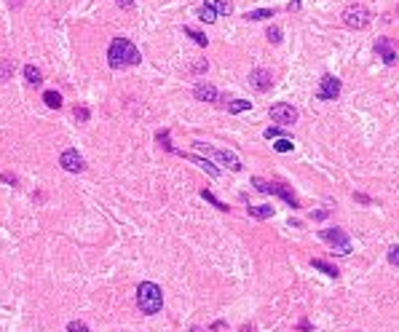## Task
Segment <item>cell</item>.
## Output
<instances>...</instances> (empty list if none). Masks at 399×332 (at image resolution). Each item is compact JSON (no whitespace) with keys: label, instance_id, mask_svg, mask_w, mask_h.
Returning a JSON list of instances; mask_svg holds the SVG:
<instances>
[{"label":"cell","instance_id":"cell-24","mask_svg":"<svg viewBox=\"0 0 399 332\" xmlns=\"http://www.w3.org/2000/svg\"><path fill=\"white\" fill-rule=\"evenodd\" d=\"M185 35H191V38H193V40H196L198 46H206V40H209L204 32H198V30H191V27H185Z\"/></svg>","mask_w":399,"mask_h":332},{"label":"cell","instance_id":"cell-15","mask_svg":"<svg viewBox=\"0 0 399 332\" xmlns=\"http://www.w3.org/2000/svg\"><path fill=\"white\" fill-rule=\"evenodd\" d=\"M311 265H313L316 271H322V274H327L330 279H338V276H340V271H338L335 265H330L327 260H319V257H316V260H311Z\"/></svg>","mask_w":399,"mask_h":332},{"label":"cell","instance_id":"cell-12","mask_svg":"<svg viewBox=\"0 0 399 332\" xmlns=\"http://www.w3.org/2000/svg\"><path fill=\"white\" fill-rule=\"evenodd\" d=\"M268 193H274V196H279V198H284L292 209H298V206H300V204H298V198H295V193H292L287 185H281V182H271V191H268Z\"/></svg>","mask_w":399,"mask_h":332},{"label":"cell","instance_id":"cell-13","mask_svg":"<svg viewBox=\"0 0 399 332\" xmlns=\"http://www.w3.org/2000/svg\"><path fill=\"white\" fill-rule=\"evenodd\" d=\"M177 156H185V153H177ZM185 158H187V161H196L209 177H220V169H217V166L209 161V158H198V156H185Z\"/></svg>","mask_w":399,"mask_h":332},{"label":"cell","instance_id":"cell-22","mask_svg":"<svg viewBox=\"0 0 399 332\" xmlns=\"http://www.w3.org/2000/svg\"><path fill=\"white\" fill-rule=\"evenodd\" d=\"M249 105L252 102H246V99H233V102H228V113H244V110H249Z\"/></svg>","mask_w":399,"mask_h":332},{"label":"cell","instance_id":"cell-7","mask_svg":"<svg viewBox=\"0 0 399 332\" xmlns=\"http://www.w3.org/2000/svg\"><path fill=\"white\" fill-rule=\"evenodd\" d=\"M340 97V80L332 75H324L319 83V91H316V99H324V102H332Z\"/></svg>","mask_w":399,"mask_h":332},{"label":"cell","instance_id":"cell-10","mask_svg":"<svg viewBox=\"0 0 399 332\" xmlns=\"http://www.w3.org/2000/svg\"><path fill=\"white\" fill-rule=\"evenodd\" d=\"M375 51L381 54V59L386 65H396L399 56H396V51H394V46H391L389 38H378V40H375Z\"/></svg>","mask_w":399,"mask_h":332},{"label":"cell","instance_id":"cell-30","mask_svg":"<svg viewBox=\"0 0 399 332\" xmlns=\"http://www.w3.org/2000/svg\"><path fill=\"white\" fill-rule=\"evenodd\" d=\"M389 263L399 268V246H391V249H389Z\"/></svg>","mask_w":399,"mask_h":332},{"label":"cell","instance_id":"cell-35","mask_svg":"<svg viewBox=\"0 0 399 332\" xmlns=\"http://www.w3.org/2000/svg\"><path fill=\"white\" fill-rule=\"evenodd\" d=\"M191 332H204V329H201V327H193V329H191Z\"/></svg>","mask_w":399,"mask_h":332},{"label":"cell","instance_id":"cell-32","mask_svg":"<svg viewBox=\"0 0 399 332\" xmlns=\"http://www.w3.org/2000/svg\"><path fill=\"white\" fill-rule=\"evenodd\" d=\"M115 3H118L121 8H126V11H129V8H134V0H115Z\"/></svg>","mask_w":399,"mask_h":332},{"label":"cell","instance_id":"cell-33","mask_svg":"<svg viewBox=\"0 0 399 332\" xmlns=\"http://www.w3.org/2000/svg\"><path fill=\"white\" fill-rule=\"evenodd\" d=\"M239 332H257V329H255V324H244Z\"/></svg>","mask_w":399,"mask_h":332},{"label":"cell","instance_id":"cell-31","mask_svg":"<svg viewBox=\"0 0 399 332\" xmlns=\"http://www.w3.org/2000/svg\"><path fill=\"white\" fill-rule=\"evenodd\" d=\"M75 121H89V110L86 108H75Z\"/></svg>","mask_w":399,"mask_h":332},{"label":"cell","instance_id":"cell-34","mask_svg":"<svg viewBox=\"0 0 399 332\" xmlns=\"http://www.w3.org/2000/svg\"><path fill=\"white\" fill-rule=\"evenodd\" d=\"M11 6H16V8H19V6H22V0H11Z\"/></svg>","mask_w":399,"mask_h":332},{"label":"cell","instance_id":"cell-23","mask_svg":"<svg viewBox=\"0 0 399 332\" xmlns=\"http://www.w3.org/2000/svg\"><path fill=\"white\" fill-rule=\"evenodd\" d=\"M292 148H295V145H292V139H289V137H279V139H276V145H274L276 153H289Z\"/></svg>","mask_w":399,"mask_h":332},{"label":"cell","instance_id":"cell-5","mask_svg":"<svg viewBox=\"0 0 399 332\" xmlns=\"http://www.w3.org/2000/svg\"><path fill=\"white\" fill-rule=\"evenodd\" d=\"M343 22L354 30H365L370 25V11L365 6H359V3H351V6L343 8Z\"/></svg>","mask_w":399,"mask_h":332},{"label":"cell","instance_id":"cell-1","mask_svg":"<svg viewBox=\"0 0 399 332\" xmlns=\"http://www.w3.org/2000/svg\"><path fill=\"white\" fill-rule=\"evenodd\" d=\"M142 62V54L137 51V46L129 38H113L110 49H108V65L113 70L118 67H129V65H139Z\"/></svg>","mask_w":399,"mask_h":332},{"label":"cell","instance_id":"cell-6","mask_svg":"<svg viewBox=\"0 0 399 332\" xmlns=\"http://www.w3.org/2000/svg\"><path fill=\"white\" fill-rule=\"evenodd\" d=\"M271 121L281 123V126H292L298 121V110L292 108V105H287V102H279V105L271 108Z\"/></svg>","mask_w":399,"mask_h":332},{"label":"cell","instance_id":"cell-20","mask_svg":"<svg viewBox=\"0 0 399 332\" xmlns=\"http://www.w3.org/2000/svg\"><path fill=\"white\" fill-rule=\"evenodd\" d=\"M274 14H276L274 8H257V11H249L246 19H249V22H260V19H268V16H274Z\"/></svg>","mask_w":399,"mask_h":332},{"label":"cell","instance_id":"cell-18","mask_svg":"<svg viewBox=\"0 0 399 332\" xmlns=\"http://www.w3.org/2000/svg\"><path fill=\"white\" fill-rule=\"evenodd\" d=\"M25 78H27V83H32V86H38V83L43 80V73L35 65H27L25 67Z\"/></svg>","mask_w":399,"mask_h":332},{"label":"cell","instance_id":"cell-3","mask_svg":"<svg viewBox=\"0 0 399 332\" xmlns=\"http://www.w3.org/2000/svg\"><path fill=\"white\" fill-rule=\"evenodd\" d=\"M319 236H322V241H327L332 246L335 255H340V257L351 255V239L346 236L343 228H324V231H319Z\"/></svg>","mask_w":399,"mask_h":332},{"label":"cell","instance_id":"cell-21","mask_svg":"<svg viewBox=\"0 0 399 332\" xmlns=\"http://www.w3.org/2000/svg\"><path fill=\"white\" fill-rule=\"evenodd\" d=\"M198 19L206 22V25H212V22H217V11L209 8V6H201V8H198Z\"/></svg>","mask_w":399,"mask_h":332},{"label":"cell","instance_id":"cell-26","mask_svg":"<svg viewBox=\"0 0 399 332\" xmlns=\"http://www.w3.org/2000/svg\"><path fill=\"white\" fill-rule=\"evenodd\" d=\"M263 137L265 139H276V137H287V134H284V129H281V126H271V129H265V132H263Z\"/></svg>","mask_w":399,"mask_h":332},{"label":"cell","instance_id":"cell-9","mask_svg":"<svg viewBox=\"0 0 399 332\" xmlns=\"http://www.w3.org/2000/svg\"><path fill=\"white\" fill-rule=\"evenodd\" d=\"M249 83L257 89V91H268L271 89V73H268V70H263V67H255L252 73H249Z\"/></svg>","mask_w":399,"mask_h":332},{"label":"cell","instance_id":"cell-14","mask_svg":"<svg viewBox=\"0 0 399 332\" xmlns=\"http://www.w3.org/2000/svg\"><path fill=\"white\" fill-rule=\"evenodd\" d=\"M204 6L215 8V11H217V16H228L230 11H233V3H230V0H206Z\"/></svg>","mask_w":399,"mask_h":332},{"label":"cell","instance_id":"cell-25","mask_svg":"<svg viewBox=\"0 0 399 332\" xmlns=\"http://www.w3.org/2000/svg\"><path fill=\"white\" fill-rule=\"evenodd\" d=\"M156 139H158V142H161V145H163V148H166V150H172V153H174V145H172V137H169V132H166V129H163V132H158V134H156Z\"/></svg>","mask_w":399,"mask_h":332},{"label":"cell","instance_id":"cell-19","mask_svg":"<svg viewBox=\"0 0 399 332\" xmlns=\"http://www.w3.org/2000/svg\"><path fill=\"white\" fill-rule=\"evenodd\" d=\"M201 198H206L209 201V204H212L215 209H220V212H228V204H222V201L212 193V191H206V188H204V191H201Z\"/></svg>","mask_w":399,"mask_h":332},{"label":"cell","instance_id":"cell-17","mask_svg":"<svg viewBox=\"0 0 399 332\" xmlns=\"http://www.w3.org/2000/svg\"><path fill=\"white\" fill-rule=\"evenodd\" d=\"M249 215L257 217V220H268V217H274V206H268V204H263V206H249Z\"/></svg>","mask_w":399,"mask_h":332},{"label":"cell","instance_id":"cell-27","mask_svg":"<svg viewBox=\"0 0 399 332\" xmlns=\"http://www.w3.org/2000/svg\"><path fill=\"white\" fill-rule=\"evenodd\" d=\"M265 38H268V40H271L274 46H276V43H281V30H279L276 25H274V27H268V32H265Z\"/></svg>","mask_w":399,"mask_h":332},{"label":"cell","instance_id":"cell-4","mask_svg":"<svg viewBox=\"0 0 399 332\" xmlns=\"http://www.w3.org/2000/svg\"><path fill=\"white\" fill-rule=\"evenodd\" d=\"M196 145V150H201V153H206L209 158H215L217 163H225L230 172H241L244 169V163L239 161V156H233L230 150H217V148H206L204 142H193Z\"/></svg>","mask_w":399,"mask_h":332},{"label":"cell","instance_id":"cell-29","mask_svg":"<svg viewBox=\"0 0 399 332\" xmlns=\"http://www.w3.org/2000/svg\"><path fill=\"white\" fill-rule=\"evenodd\" d=\"M67 332H91V329H89L83 322H70V324H67Z\"/></svg>","mask_w":399,"mask_h":332},{"label":"cell","instance_id":"cell-16","mask_svg":"<svg viewBox=\"0 0 399 332\" xmlns=\"http://www.w3.org/2000/svg\"><path fill=\"white\" fill-rule=\"evenodd\" d=\"M43 102H46V108L59 110V108H62V94H59V91H46V94H43Z\"/></svg>","mask_w":399,"mask_h":332},{"label":"cell","instance_id":"cell-8","mask_svg":"<svg viewBox=\"0 0 399 332\" xmlns=\"http://www.w3.org/2000/svg\"><path fill=\"white\" fill-rule=\"evenodd\" d=\"M59 166L65 172H83L86 169V161H83V156H80L78 150H65L62 156H59Z\"/></svg>","mask_w":399,"mask_h":332},{"label":"cell","instance_id":"cell-28","mask_svg":"<svg viewBox=\"0 0 399 332\" xmlns=\"http://www.w3.org/2000/svg\"><path fill=\"white\" fill-rule=\"evenodd\" d=\"M11 73H14V62H11V59H6V62L0 65V80H6Z\"/></svg>","mask_w":399,"mask_h":332},{"label":"cell","instance_id":"cell-2","mask_svg":"<svg viewBox=\"0 0 399 332\" xmlns=\"http://www.w3.org/2000/svg\"><path fill=\"white\" fill-rule=\"evenodd\" d=\"M137 305L145 316H156L161 308H163V292L158 284L153 281H142L137 287Z\"/></svg>","mask_w":399,"mask_h":332},{"label":"cell","instance_id":"cell-11","mask_svg":"<svg viewBox=\"0 0 399 332\" xmlns=\"http://www.w3.org/2000/svg\"><path fill=\"white\" fill-rule=\"evenodd\" d=\"M193 97L198 99V102H215L217 99V89L212 86V83H196L193 86Z\"/></svg>","mask_w":399,"mask_h":332}]
</instances>
